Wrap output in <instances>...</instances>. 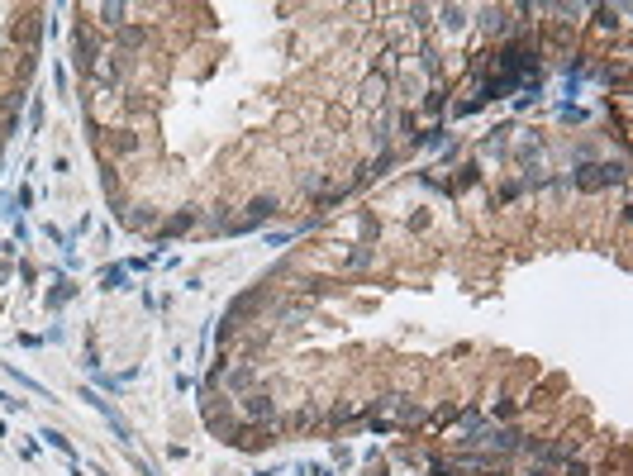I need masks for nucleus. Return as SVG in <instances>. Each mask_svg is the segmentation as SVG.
Instances as JSON below:
<instances>
[{"label":"nucleus","instance_id":"f257e3e1","mask_svg":"<svg viewBox=\"0 0 633 476\" xmlns=\"http://www.w3.org/2000/svg\"><path fill=\"white\" fill-rule=\"evenodd\" d=\"M72 48H77V63H81V72H91L95 67V38L86 29H77L72 33Z\"/></svg>","mask_w":633,"mask_h":476},{"label":"nucleus","instance_id":"f03ea898","mask_svg":"<svg viewBox=\"0 0 633 476\" xmlns=\"http://www.w3.org/2000/svg\"><path fill=\"white\" fill-rule=\"evenodd\" d=\"M386 91H391V81H386V77H367V86H362V105H381V100H386Z\"/></svg>","mask_w":633,"mask_h":476},{"label":"nucleus","instance_id":"7ed1b4c3","mask_svg":"<svg viewBox=\"0 0 633 476\" xmlns=\"http://www.w3.org/2000/svg\"><path fill=\"white\" fill-rule=\"evenodd\" d=\"M243 410L253 414V419H271V414H276V405H271L267 396H248V405H243Z\"/></svg>","mask_w":633,"mask_h":476},{"label":"nucleus","instance_id":"20e7f679","mask_svg":"<svg viewBox=\"0 0 633 476\" xmlns=\"http://www.w3.org/2000/svg\"><path fill=\"white\" fill-rule=\"evenodd\" d=\"M100 15H105V24H124V5H100Z\"/></svg>","mask_w":633,"mask_h":476}]
</instances>
